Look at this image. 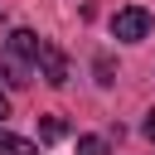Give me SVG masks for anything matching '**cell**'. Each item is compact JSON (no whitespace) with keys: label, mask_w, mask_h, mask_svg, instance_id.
Masks as SVG:
<instances>
[{"label":"cell","mask_w":155,"mask_h":155,"mask_svg":"<svg viewBox=\"0 0 155 155\" xmlns=\"http://www.w3.org/2000/svg\"><path fill=\"white\" fill-rule=\"evenodd\" d=\"M92 73H97V82H102V87H111V82H116V68H111V58H107V53H97V58H92Z\"/></svg>","instance_id":"obj_5"},{"label":"cell","mask_w":155,"mask_h":155,"mask_svg":"<svg viewBox=\"0 0 155 155\" xmlns=\"http://www.w3.org/2000/svg\"><path fill=\"white\" fill-rule=\"evenodd\" d=\"M5 116H10V97L0 92V121H5Z\"/></svg>","instance_id":"obj_9"},{"label":"cell","mask_w":155,"mask_h":155,"mask_svg":"<svg viewBox=\"0 0 155 155\" xmlns=\"http://www.w3.org/2000/svg\"><path fill=\"white\" fill-rule=\"evenodd\" d=\"M145 34H150V10L126 5V10L111 15V39H121V44H140Z\"/></svg>","instance_id":"obj_1"},{"label":"cell","mask_w":155,"mask_h":155,"mask_svg":"<svg viewBox=\"0 0 155 155\" xmlns=\"http://www.w3.org/2000/svg\"><path fill=\"white\" fill-rule=\"evenodd\" d=\"M5 48H10V53H15L19 63H39V48H44V39H39L34 29H10Z\"/></svg>","instance_id":"obj_3"},{"label":"cell","mask_w":155,"mask_h":155,"mask_svg":"<svg viewBox=\"0 0 155 155\" xmlns=\"http://www.w3.org/2000/svg\"><path fill=\"white\" fill-rule=\"evenodd\" d=\"M0 63H5V48H0Z\"/></svg>","instance_id":"obj_10"},{"label":"cell","mask_w":155,"mask_h":155,"mask_svg":"<svg viewBox=\"0 0 155 155\" xmlns=\"http://www.w3.org/2000/svg\"><path fill=\"white\" fill-rule=\"evenodd\" d=\"M39 78H44L48 87H63V82H68V53H63L58 44H48V39H44V48H39Z\"/></svg>","instance_id":"obj_2"},{"label":"cell","mask_w":155,"mask_h":155,"mask_svg":"<svg viewBox=\"0 0 155 155\" xmlns=\"http://www.w3.org/2000/svg\"><path fill=\"white\" fill-rule=\"evenodd\" d=\"M39 136H44V140H63V136H68V126H63L58 116H44V121H39Z\"/></svg>","instance_id":"obj_7"},{"label":"cell","mask_w":155,"mask_h":155,"mask_svg":"<svg viewBox=\"0 0 155 155\" xmlns=\"http://www.w3.org/2000/svg\"><path fill=\"white\" fill-rule=\"evenodd\" d=\"M78 155H111V145L102 136H78Z\"/></svg>","instance_id":"obj_6"},{"label":"cell","mask_w":155,"mask_h":155,"mask_svg":"<svg viewBox=\"0 0 155 155\" xmlns=\"http://www.w3.org/2000/svg\"><path fill=\"white\" fill-rule=\"evenodd\" d=\"M140 131H145V140H150V145H155V107H150V111H145V121H140Z\"/></svg>","instance_id":"obj_8"},{"label":"cell","mask_w":155,"mask_h":155,"mask_svg":"<svg viewBox=\"0 0 155 155\" xmlns=\"http://www.w3.org/2000/svg\"><path fill=\"white\" fill-rule=\"evenodd\" d=\"M0 155H39V145L15 136V131H0Z\"/></svg>","instance_id":"obj_4"}]
</instances>
